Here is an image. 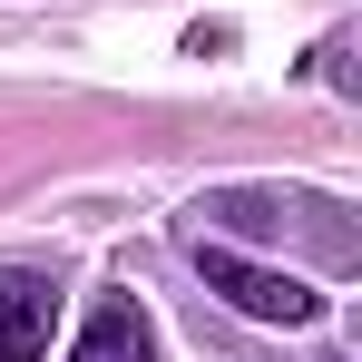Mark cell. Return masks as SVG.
<instances>
[{
  "label": "cell",
  "mask_w": 362,
  "mask_h": 362,
  "mask_svg": "<svg viewBox=\"0 0 362 362\" xmlns=\"http://www.w3.org/2000/svg\"><path fill=\"white\" fill-rule=\"evenodd\" d=\"M196 255V274H206V294H226L235 313H255V323H313L323 313V294L313 284H294V274H274V264H245V255H226V245H186Z\"/></svg>",
  "instance_id": "obj_1"
},
{
  "label": "cell",
  "mask_w": 362,
  "mask_h": 362,
  "mask_svg": "<svg viewBox=\"0 0 362 362\" xmlns=\"http://www.w3.org/2000/svg\"><path fill=\"white\" fill-rule=\"evenodd\" d=\"M69 362H157V323H147L137 303H98Z\"/></svg>",
  "instance_id": "obj_3"
},
{
  "label": "cell",
  "mask_w": 362,
  "mask_h": 362,
  "mask_svg": "<svg viewBox=\"0 0 362 362\" xmlns=\"http://www.w3.org/2000/svg\"><path fill=\"white\" fill-rule=\"evenodd\" d=\"M49 323H59V284L10 264L0 274V362H40L49 353Z\"/></svg>",
  "instance_id": "obj_2"
}]
</instances>
